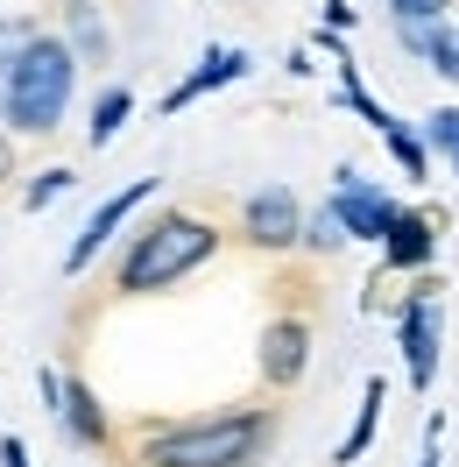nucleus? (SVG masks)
Masks as SVG:
<instances>
[{
    "instance_id": "1",
    "label": "nucleus",
    "mask_w": 459,
    "mask_h": 467,
    "mask_svg": "<svg viewBox=\"0 0 459 467\" xmlns=\"http://www.w3.org/2000/svg\"><path fill=\"white\" fill-rule=\"evenodd\" d=\"M276 439V410H219L184 418L142 439V467H255Z\"/></svg>"
},
{
    "instance_id": "2",
    "label": "nucleus",
    "mask_w": 459,
    "mask_h": 467,
    "mask_svg": "<svg viewBox=\"0 0 459 467\" xmlns=\"http://www.w3.org/2000/svg\"><path fill=\"white\" fill-rule=\"evenodd\" d=\"M212 255H219V227H212V220H199V213H156V220L128 241L114 284H120L128 297H148V291L184 284V276H191V269H205Z\"/></svg>"
},
{
    "instance_id": "3",
    "label": "nucleus",
    "mask_w": 459,
    "mask_h": 467,
    "mask_svg": "<svg viewBox=\"0 0 459 467\" xmlns=\"http://www.w3.org/2000/svg\"><path fill=\"white\" fill-rule=\"evenodd\" d=\"M71 86H78V57L57 36H29V50L7 71V92H0V120L22 128V135H50L71 107Z\"/></svg>"
},
{
    "instance_id": "4",
    "label": "nucleus",
    "mask_w": 459,
    "mask_h": 467,
    "mask_svg": "<svg viewBox=\"0 0 459 467\" xmlns=\"http://www.w3.org/2000/svg\"><path fill=\"white\" fill-rule=\"evenodd\" d=\"M240 234H248L255 248H290V241H304V205H297V192H283V184L255 192L248 213H240Z\"/></svg>"
},
{
    "instance_id": "5",
    "label": "nucleus",
    "mask_w": 459,
    "mask_h": 467,
    "mask_svg": "<svg viewBox=\"0 0 459 467\" xmlns=\"http://www.w3.org/2000/svg\"><path fill=\"white\" fill-rule=\"evenodd\" d=\"M332 220H340L346 241H382L389 234V220H396V205L382 199L374 184H361L353 171H340V192H332V205H325Z\"/></svg>"
},
{
    "instance_id": "6",
    "label": "nucleus",
    "mask_w": 459,
    "mask_h": 467,
    "mask_svg": "<svg viewBox=\"0 0 459 467\" xmlns=\"http://www.w3.org/2000/svg\"><path fill=\"white\" fill-rule=\"evenodd\" d=\"M311 368V326L304 319H269L261 333V382L269 389H297Z\"/></svg>"
},
{
    "instance_id": "7",
    "label": "nucleus",
    "mask_w": 459,
    "mask_h": 467,
    "mask_svg": "<svg viewBox=\"0 0 459 467\" xmlns=\"http://www.w3.org/2000/svg\"><path fill=\"white\" fill-rule=\"evenodd\" d=\"M148 192H156V177H135L128 192H114V199H107V205H99V213H92V220H86V234L71 241V255H64V269L78 276V269H86L92 255H99V248H107V241H114L120 227H128V220H135V205H142Z\"/></svg>"
},
{
    "instance_id": "8",
    "label": "nucleus",
    "mask_w": 459,
    "mask_h": 467,
    "mask_svg": "<svg viewBox=\"0 0 459 467\" xmlns=\"http://www.w3.org/2000/svg\"><path fill=\"white\" fill-rule=\"evenodd\" d=\"M403 361H410V382H417V389L438 382V305H431V291H417L403 305Z\"/></svg>"
},
{
    "instance_id": "9",
    "label": "nucleus",
    "mask_w": 459,
    "mask_h": 467,
    "mask_svg": "<svg viewBox=\"0 0 459 467\" xmlns=\"http://www.w3.org/2000/svg\"><path fill=\"white\" fill-rule=\"evenodd\" d=\"M43 397H57V418H64V432L78 439V446H107V410H99V397H92V382L43 376Z\"/></svg>"
},
{
    "instance_id": "10",
    "label": "nucleus",
    "mask_w": 459,
    "mask_h": 467,
    "mask_svg": "<svg viewBox=\"0 0 459 467\" xmlns=\"http://www.w3.org/2000/svg\"><path fill=\"white\" fill-rule=\"evenodd\" d=\"M431 248H438V227H431L424 213H396L389 234H382V263L389 269H424Z\"/></svg>"
},
{
    "instance_id": "11",
    "label": "nucleus",
    "mask_w": 459,
    "mask_h": 467,
    "mask_svg": "<svg viewBox=\"0 0 459 467\" xmlns=\"http://www.w3.org/2000/svg\"><path fill=\"white\" fill-rule=\"evenodd\" d=\"M240 71H248V57H240V50H212V57L199 64V71H191V78H184V86L170 92V99H163V107H191V99H199V92H212V86H227V78H240Z\"/></svg>"
},
{
    "instance_id": "12",
    "label": "nucleus",
    "mask_w": 459,
    "mask_h": 467,
    "mask_svg": "<svg viewBox=\"0 0 459 467\" xmlns=\"http://www.w3.org/2000/svg\"><path fill=\"white\" fill-rule=\"evenodd\" d=\"M382 404H389V389H382V376H374V382H368V397H361V418H353V432H346V439H340V453H332L340 467H353L361 453H368L374 425H382Z\"/></svg>"
},
{
    "instance_id": "13",
    "label": "nucleus",
    "mask_w": 459,
    "mask_h": 467,
    "mask_svg": "<svg viewBox=\"0 0 459 467\" xmlns=\"http://www.w3.org/2000/svg\"><path fill=\"white\" fill-rule=\"evenodd\" d=\"M128 114H135V92H128V86H107V92H99V107H92V128H86L92 149H107V142H114Z\"/></svg>"
},
{
    "instance_id": "14",
    "label": "nucleus",
    "mask_w": 459,
    "mask_h": 467,
    "mask_svg": "<svg viewBox=\"0 0 459 467\" xmlns=\"http://www.w3.org/2000/svg\"><path fill=\"white\" fill-rule=\"evenodd\" d=\"M403 50H417V57H431V43L445 36V15H410V22H396Z\"/></svg>"
},
{
    "instance_id": "15",
    "label": "nucleus",
    "mask_w": 459,
    "mask_h": 467,
    "mask_svg": "<svg viewBox=\"0 0 459 467\" xmlns=\"http://www.w3.org/2000/svg\"><path fill=\"white\" fill-rule=\"evenodd\" d=\"M382 142L396 149V163H403L410 177H424V142H417V135H410L403 120H389V128H382Z\"/></svg>"
},
{
    "instance_id": "16",
    "label": "nucleus",
    "mask_w": 459,
    "mask_h": 467,
    "mask_svg": "<svg viewBox=\"0 0 459 467\" xmlns=\"http://www.w3.org/2000/svg\"><path fill=\"white\" fill-rule=\"evenodd\" d=\"M71 43H78L86 57H107V29H99L92 7H71Z\"/></svg>"
},
{
    "instance_id": "17",
    "label": "nucleus",
    "mask_w": 459,
    "mask_h": 467,
    "mask_svg": "<svg viewBox=\"0 0 459 467\" xmlns=\"http://www.w3.org/2000/svg\"><path fill=\"white\" fill-rule=\"evenodd\" d=\"M71 184H78V177H71V171H43V177H36V184H29V192H22V205H29V213H43V205H50V199H64Z\"/></svg>"
},
{
    "instance_id": "18",
    "label": "nucleus",
    "mask_w": 459,
    "mask_h": 467,
    "mask_svg": "<svg viewBox=\"0 0 459 467\" xmlns=\"http://www.w3.org/2000/svg\"><path fill=\"white\" fill-rule=\"evenodd\" d=\"M29 22H0V92H7V71H15V57L29 50Z\"/></svg>"
},
{
    "instance_id": "19",
    "label": "nucleus",
    "mask_w": 459,
    "mask_h": 467,
    "mask_svg": "<svg viewBox=\"0 0 459 467\" xmlns=\"http://www.w3.org/2000/svg\"><path fill=\"white\" fill-rule=\"evenodd\" d=\"M431 64H438V78H453V86H459V36L453 29L431 43Z\"/></svg>"
},
{
    "instance_id": "20",
    "label": "nucleus",
    "mask_w": 459,
    "mask_h": 467,
    "mask_svg": "<svg viewBox=\"0 0 459 467\" xmlns=\"http://www.w3.org/2000/svg\"><path fill=\"white\" fill-rule=\"evenodd\" d=\"M304 241H311V248H340L346 234H340V220H332V213H318L311 227H304Z\"/></svg>"
},
{
    "instance_id": "21",
    "label": "nucleus",
    "mask_w": 459,
    "mask_h": 467,
    "mask_svg": "<svg viewBox=\"0 0 459 467\" xmlns=\"http://www.w3.org/2000/svg\"><path fill=\"white\" fill-rule=\"evenodd\" d=\"M396 7V22H410V15H445V0H389Z\"/></svg>"
},
{
    "instance_id": "22",
    "label": "nucleus",
    "mask_w": 459,
    "mask_h": 467,
    "mask_svg": "<svg viewBox=\"0 0 459 467\" xmlns=\"http://www.w3.org/2000/svg\"><path fill=\"white\" fill-rule=\"evenodd\" d=\"M0 467H29V446L22 439H0Z\"/></svg>"
},
{
    "instance_id": "23",
    "label": "nucleus",
    "mask_w": 459,
    "mask_h": 467,
    "mask_svg": "<svg viewBox=\"0 0 459 467\" xmlns=\"http://www.w3.org/2000/svg\"><path fill=\"white\" fill-rule=\"evenodd\" d=\"M325 15H332L340 29H346V22H353V7H346V0H325Z\"/></svg>"
},
{
    "instance_id": "24",
    "label": "nucleus",
    "mask_w": 459,
    "mask_h": 467,
    "mask_svg": "<svg viewBox=\"0 0 459 467\" xmlns=\"http://www.w3.org/2000/svg\"><path fill=\"white\" fill-rule=\"evenodd\" d=\"M0 177H15V149L0 142Z\"/></svg>"
},
{
    "instance_id": "25",
    "label": "nucleus",
    "mask_w": 459,
    "mask_h": 467,
    "mask_svg": "<svg viewBox=\"0 0 459 467\" xmlns=\"http://www.w3.org/2000/svg\"><path fill=\"white\" fill-rule=\"evenodd\" d=\"M424 467H438V453H431V461H424Z\"/></svg>"
},
{
    "instance_id": "26",
    "label": "nucleus",
    "mask_w": 459,
    "mask_h": 467,
    "mask_svg": "<svg viewBox=\"0 0 459 467\" xmlns=\"http://www.w3.org/2000/svg\"><path fill=\"white\" fill-rule=\"evenodd\" d=\"M453 163H459V149H453Z\"/></svg>"
}]
</instances>
